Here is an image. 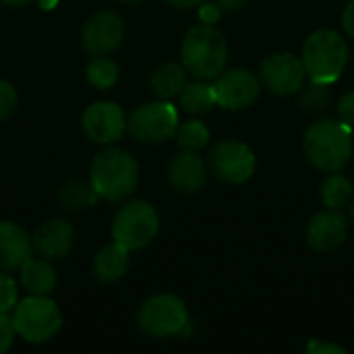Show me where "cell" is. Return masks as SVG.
<instances>
[{
	"label": "cell",
	"mask_w": 354,
	"mask_h": 354,
	"mask_svg": "<svg viewBox=\"0 0 354 354\" xmlns=\"http://www.w3.org/2000/svg\"><path fill=\"white\" fill-rule=\"evenodd\" d=\"M17 332L12 326V319L8 317V313H0V354L8 353L15 344Z\"/></svg>",
	"instance_id": "29"
},
{
	"label": "cell",
	"mask_w": 354,
	"mask_h": 354,
	"mask_svg": "<svg viewBox=\"0 0 354 354\" xmlns=\"http://www.w3.org/2000/svg\"><path fill=\"white\" fill-rule=\"evenodd\" d=\"M168 180L172 189L185 195H195L205 187L207 180V164L199 156V151L183 149L170 160Z\"/></svg>",
	"instance_id": "15"
},
{
	"label": "cell",
	"mask_w": 354,
	"mask_h": 354,
	"mask_svg": "<svg viewBox=\"0 0 354 354\" xmlns=\"http://www.w3.org/2000/svg\"><path fill=\"white\" fill-rule=\"evenodd\" d=\"M81 129L93 143L112 145L127 133V114L114 102H95L85 108Z\"/></svg>",
	"instance_id": "10"
},
{
	"label": "cell",
	"mask_w": 354,
	"mask_h": 354,
	"mask_svg": "<svg viewBox=\"0 0 354 354\" xmlns=\"http://www.w3.org/2000/svg\"><path fill=\"white\" fill-rule=\"evenodd\" d=\"M174 139L180 145V149L199 151V149L207 147V143H209V129L201 120L191 118V120L178 122Z\"/></svg>",
	"instance_id": "25"
},
{
	"label": "cell",
	"mask_w": 354,
	"mask_h": 354,
	"mask_svg": "<svg viewBox=\"0 0 354 354\" xmlns=\"http://www.w3.org/2000/svg\"><path fill=\"white\" fill-rule=\"evenodd\" d=\"M137 322L141 332L151 338L183 336L191 324L185 301L174 295H153L143 301Z\"/></svg>",
	"instance_id": "7"
},
{
	"label": "cell",
	"mask_w": 354,
	"mask_h": 354,
	"mask_svg": "<svg viewBox=\"0 0 354 354\" xmlns=\"http://www.w3.org/2000/svg\"><path fill=\"white\" fill-rule=\"evenodd\" d=\"M348 218H351V222H353L354 226V195L353 199H351V203H348Z\"/></svg>",
	"instance_id": "37"
},
{
	"label": "cell",
	"mask_w": 354,
	"mask_h": 354,
	"mask_svg": "<svg viewBox=\"0 0 354 354\" xmlns=\"http://www.w3.org/2000/svg\"><path fill=\"white\" fill-rule=\"evenodd\" d=\"M187 77H189V71L185 68L183 62H164L151 73L149 85L160 100H172L180 95V91L189 83Z\"/></svg>",
	"instance_id": "20"
},
{
	"label": "cell",
	"mask_w": 354,
	"mask_h": 354,
	"mask_svg": "<svg viewBox=\"0 0 354 354\" xmlns=\"http://www.w3.org/2000/svg\"><path fill=\"white\" fill-rule=\"evenodd\" d=\"M353 195V183H351L346 176L338 174V172H332V174L324 180V185H322V201L326 203L328 209L340 212L344 205L351 203Z\"/></svg>",
	"instance_id": "23"
},
{
	"label": "cell",
	"mask_w": 354,
	"mask_h": 354,
	"mask_svg": "<svg viewBox=\"0 0 354 354\" xmlns=\"http://www.w3.org/2000/svg\"><path fill=\"white\" fill-rule=\"evenodd\" d=\"M307 353H332V354H344L346 351L338 344H322L317 340H313L309 346H307Z\"/></svg>",
	"instance_id": "32"
},
{
	"label": "cell",
	"mask_w": 354,
	"mask_h": 354,
	"mask_svg": "<svg viewBox=\"0 0 354 354\" xmlns=\"http://www.w3.org/2000/svg\"><path fill=\"white\" fill-rule=\"evenodd\" d=\"M348 56V44L338 31L319 29L305 39L301 60L311 81L334 83L342 77Z\"/></svg>",
	"instance_id": "4"
},
{
	"label": "cell",
	"mask_w": 354,
	"mask_h": 354,
	"mask_svg": "<svg viewBox=\"0 0 354 354\" xmlns=\"http://www.w3.org/2000/svg\"><path fill=\"white\" fill-rule=\"evenodd\" d=\"M85 75H87V81L91 87L106 91L116 85V81L120 77V68H118L116 60H112L108 56H93L91 62L87 64Z\"/></svg>",
	"instance_id": "24"
},
{
	"label": "cell",
	"mask_w": 354,
	"mask_h": 354,
	"mask_svg": "<svg viewBox=\"0 0 354 354\" xmlns=\"http://www.w3.org/2000/svg\"><path fill=\"white\" fill-rule=\"evenodd\" d=\"M124 39V21L114 10H100L87 19L81 31L83 50L91 56L112 54Z\"/></svg>",
	"instance_id": "13"
},
{
	"label": "cell",
	"mask_w": 354,
	"mask_h": 354,
	"mask_svg": "<svg viewBox=\"0 0 354 354\" xmlns=\"http://www.w3.org/2000/svg\"><path fill=\"white\" fill-rule=\"evenodd\" d=\"M19 303V288L17 280L0 270V313H10Z\"/></svg>",
	"instance_id": "27"
},
{
	"label": "cell",
	"mask_w": 354,
	"mask_h": 354,
	"mask_svg": "<svg viewBox=\"0 0 354 354\" xmlns=\"http://www.w3.org/2000/svg\"><path fill=\"white\" fill-rule=\"evenodd\" d=\"M220 8H222V12L226 10V12H232V10H241V8H245L247 4H249V0H214Z\"/></svg>",
	"instance_id": "34"
},
{
	"label": "cell",
	"mask_w": 354,
	"mask_h": 354,
	"mask_svg": "<svg viewBox=\"0 0 354 354\" xmlns=\"http://www.w3.org/2000/svg\"><path fill=\"white\" fill-rule=\"evenodd\" d=\"M259 79L270 91H274L278 95H290V93H297L303 89L307 71L299 56L280 52V54L268 56L261 62Z\"/></svg>",
	"instance_id": "11"
},
{
	"label": "cell",
	"mask_w": 354,
	"mask_h": 354,
	"mask_svg": "<svg viewBox=\"0 0 354 354\" xmlns=\"http://www.w3.org/2000/svg\"><path fill=\"white\" fill-rule=\"evenodd\" d=\"M180 56L189 75L201 81H212L226 68L228 46L224 35L214 25L199 23L185 33Z\"/></svg>",
	"instance_id": "3"
},
{
	"label": "cell",
	"mask_w": 354,
	"mask_h": 354,
	"mask_svg": "<svg viewBox=\"0 0 354 354\" xmlns=\"http://www.w3.org/2000/svg\"><path fill=\"white\" fill-rule=\"evenodd\" d=\"M17 106H19L17 89L8 81L0 79V122L6 120L8 116H12Z\"/></svg>",
	"instance_id": "28"
},
{
	"label": "cell",
	"mask_w": 354,
	"mask_h": 354,
	"mask_svg": "<svg viewBox=\"0 0 354 354\" xmlns=\"http://www.w3.org/2000/svg\"><path fill=\"white\" fill-rule=\"evenodd\" d=\"M58 199L62 203V207L73 209V212H81V209H89L97 203L100 195L95 193V189L91 187L89 178L81 180V178H71L66 180L60 189H58Z\"/></svg>",
	"instance_id": "21"
},
{
	"label": "cell",
	"mask_w": 354,
	"mask_h": 354,
	"mask_svg": "<svg viewBox=\"0 0 354 354\" xmlns=\"http://www.w3.org/2000/svg\"><path fill=\"white\" fill-rule=\"evenodd\" d=\"M220 15H222V8H220L216 2H209V4H203V2H201V8H199V19H201V23L214 25V23L220 19Z\"/></svg>",
	"instance_id": "31"
},
{
	"label": "cell",
	"mask_w": 354,
	"mask_h": 354,
	"mask_svg": "<svg viewBox=\"0 0 354 354\" xmlns=\"http://www.w3.org/2000/svg\"><path fill=\"white\" fill-rule=\"evenodd\" d=\"M31 245L33 251L48 261L62 259L71 253L75 245V228L64 218L48 220L33 232Z\"/></svg>",
	"instance_id": "14"
},
{
	"label": "cell",
	"mask_w": 354,
	"mask_h": 354,
	"mask_svg": "<svg viewBox=\"0 0 354 354\" xmlns=\"http://www.w3.org/2000/svg\"><path fill=\"white\" fill-rule=\"evenodd\" d=\"M178 97H180V106L189 114H195V116L207 114L218 104L214 85H209L207 81H201V79H195L193 83H187Z\"/></svg>",
	"instance_id": "22"
},
{
	"label": "cell",
	"mask_w": 354,
	"mask_h": 354,
	"mask_svg": "<svg viewBox=\"0 0 354 354\" xmlns=\"http://www.w3.org/2000/svg\"><path fill=\"white\" fill-rule=\"evenodd\" d=\"M338 116L344 124L354 129V89L344 93L338 102Z\"/></svg>",
	"instance_id": "30"
},
{
	"label": "cell",
	"mask_w": 354,
	"mask_h": 354,
	"mask_svg": "<svg viewBox=\"0 0 354 354\" xmlns=\"http://www.w3.org/2000/svg\"><path fill=\"white\" fill-rule=\"evenodd\" d=\"M2 4H6V6H27V4H31L33 0H0Z\"/></svg>",
	"instance_id": "36"
},
{
	"label": "cell",
	"mask_w": 354,
	"mask_h": 354,
	"mask_svg": "<svg viewBox=\"0 0 354 354\" xmlns=\"http://www.w3.org/2000/svg\"><path fill=\"white\" fill-rule=\"evenodd\" d=\"M209 170L228 185H243L255 172V153L236 139H224L209 149Z\"/></svg>",
	"instance_id": "9"
},
{
	"label": "cell",
	"mask_w": 354,
	"mask_h": 354,
	"mask_svg": "<svg viewBox=\"0 0 354 354\" xmlns=\"http://www.w3.org/2000/svg\"><path fill=\"white\" fill-rule=\"evenodd\" d=\"M89 183L106 201L129 199L139 185V164L137 160L120 147H108L100 151L89 166Z\"/></svg>",
	"instance_id": "2"
},
{
	"label": "cell",
	"mask_w": 354,
	"mask_h": 354,
	"mask_svg": "<svg viewBox=\"0 0 354 354\" xmlns=\"http://www.w3.org/2000/svg\"><path fill=\"white\" fill-rule=\"evenodd\" d=\"M178 110L168 100L137 106L127 116V133L137 143H164L174 137L178 127Z\"/></svg>",
	"instance_id": "8"
},
{
	"label": "cell",
	"mask_w": 354,
	"mask_h": 354,
	"mask_svg": "<svg viewBox=\"0 0 354 354\" xmlns=\"http://www.w3.org/2000/svg\"><path fill=\"white\" fill-rule=\"evenodd\" d=\"M164 2L174 8H193V6H199L203 0H164Z\"/></svg>",
	"instance_id": "35"
},
{
	"label": "cell",
	"mask_w": 354,
	"mask_h": 354,
	"mask_svg": "<svg viewBox=\"0 0 354 354\" xmlns=\"http://www.w3.org/2000/svg\"><path fill=\"white\" fill-rule=\"evenodd\" d=\"M118 2H124V4H133V2H141V0H118Z\"/></svg>",
	"instance_id": "38"
},
{
	"label": "cell",
	"mask_w": 354,
	"mask_h": 354,
	"mask_svg": "<svg viewBox=\"0 0 354 354\" xmlns=\"http://www.w3.org/2000/svg\"><path fill=\"white\" fill-rule=\"evenodd\" d=\"M346 236H348V222L336 209H328L313 216V220L307 226V243L317 253H328L338 249L340 245H344Z\"/></svg>",
	"instance_id": "16"
},
{
	"label": "cell",
	"mask_w": 354,
	"mask_h": 354,
	"mask_svg": "<svg viewBox=\"0 0 354 354\" xmlns=\"http://www.w3.org/2000/svg\"><path fill=\"white\" fill-rule=\"evenodd\" d=\"M216 102L226 110H243L257 102L261 93V81L247 68L222 71L214 83Z\"/></svg>",
	"instance_id": "12"
},
{
	"label": "cell",
	"mask_w": 354,
	"mask_h": 354,
	"mask_svg": "<svg viewBox=\"0 0 354 354\" xmlns=\"http://www.w3.org/2000/svg\"><path fill=\"white\" fill-rule=\"evenodd\" d=\"M33 255L31 236L17 222H0V270L12 272Z\"/></svg>",
	"instance_id": "17"
},
{
	"label": "cell",
	"mask_w": 354,
	"mask_h": 354,
	"mask_svg": "<svg viewBox=\"0 0 354 354\" xmlns=\"http://www.w3.org/2000/svg\"><path fill=\"white\" fill-rule=\"evenodd\" d=\"M342 25H344V31L348 33V37L354 39V0L348 2V6L342 12Z\"/></svg>",
	"instance_id": "33"
},
{
	"label": "cell",
	"mask_w": 354,
	"mask_h": 354,
	"mask_svg": "<svg viewBox=\"0 0 354 354\" xmlns=\"http://www.w3.org/2000/svg\"><path fill=\"white\" fill-rule=\"evenodd\" d=\"M19 280H21V286L29 295L50 297L54 292V288H56L58 276H56V272H54V268L50 266L48 259H44V257H39V259L29 257L19 268Z\"/></svg>",
	"instance_id": "19"
},
{
	"label": "cell",
	"mask_w": 354,
	"mask_h": 354,
	"mask_svg": "<svg viewBox=\"0 0 354 354\" xmlns=\"http://www.w3.org/2000/svg\"><path fill=\"white\" fill-rule=\"evenodd\" d=\"M129 268H131V251L116 241L102 247L91 263L93 278L104 284L118 282L129 272Z\"/></svg>",
	"instance_id": "18"
},
{
	"label": "cell",
	"mask_w": 354,
	"mask_h": 354,
	"mask_svg": "<svg viewBox=\"0 0 354 354\" xmlns=\"http://www.w3.org/2000/svg\"><path fill=\"white\" fill-rule=\"evenodd\" d=\"M303 149L317 170L340 172L353 158V129L334 118L317 120L305 131Z\"/></svg>",
	"instance_id": "1"
},
{
	"label": "cell",
	"mask_w": 354,
	"mask_h": 354,
	"mask_svg": "<svg viewBox=\"0 0 354 354\" xmlns=\"http://www.w3.org/2000/svg\"><path fill=\"white\" fill-rule=\"evenodd\" d=\"M160 232L156 207L143 199H131L118 207L112 220V239L129 251H141L153 243Z\"/></svg>",
	"instance_id": "6"
},
{
	"label": "cell",
	"mask_w": 354,
	"mask_h": 354,
	"mask_svg": "<svg viewBox=\"0 0 354 354\" xmlns=\"http://www.w3.org/2000/svg\"><path fill=\"white\" fill-rule=\"evenodd\" d=\"M301 91H303L301 104H303V110H307V112H322L332 102V83L311 81L307 87L303 85Z\"/></svg>",
	"instance_id": "26"
},
{
	"label": "cell",
	"mask_w": 354,
	"mask_h": 354,
	"mask_svg": "<svg viewBox=\"0 0 354 354\" xmlns=\"http://www.w3.org/2000/svg\"><path fill=\"white\" fill-rule=\"evenodd\" d=\"M12 326L19 338L29 344H46L62 330V311L50 297L29 295L12 309Z\"/></svg>",
	"instance_id": "5"
}]
</instances>
